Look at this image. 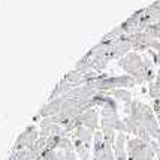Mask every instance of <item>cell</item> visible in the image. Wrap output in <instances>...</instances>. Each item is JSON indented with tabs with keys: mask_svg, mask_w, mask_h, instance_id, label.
<instances>
[{
	"mask_svg": "<svg viewBox=\"0 0 160 160\" xmlns=\"http://www.w3.org/2000/svg\"><path fill=\"white\" fill-rule=\"evenodd\" d=\"M111 94L114 96L115 99H118L121 102H124V103H132V100H130V91L126 90V88H117V90H112Z\"/></svg>",
	"mask_w": 160,
	"mask_h": 160,
	"instance_id": "1",
	"label": "cell"
}]
</instances>
